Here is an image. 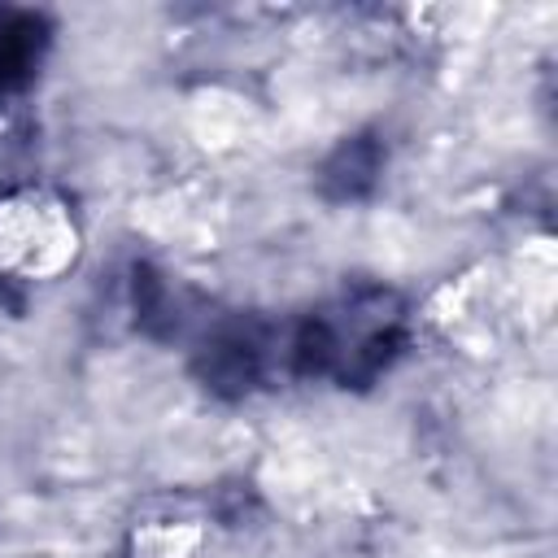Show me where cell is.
I'll use <instances>...</instances> for the list:
<instances>
[{"mask_svg": "<svg viewBox=\"0 0 558 558\" xmlns=\"http://www.w3.org/2000/svg\"><path fill=\"white\" fill-rule=\"evenodd\" d=\"M44 52V22L31 13H13L0 22V92L22 87Z\"/></svg>", "mask_w": 558, "mask_h": 558, "instance_id": "cell-1", "label": "cell"}, {"mask_svg": "<svg viewBox=\"0 0 558 558\" xmlns=\"http://www.w3.org/2000/svg\"><path fill=\"white\" fill-rule=\"evenodd\" d=\"M375 170H379L375 148H371V144H362V140H353V144H344V148L331 157L327 179H336V183H340V196H353V192H362V187L371 183V174H375Z\"/></svg>", "mask_w": 558, "mask_h": 558, "instance_id": "cell-2", "label": "cell"}]
</instances>
